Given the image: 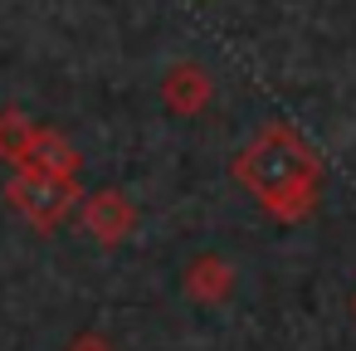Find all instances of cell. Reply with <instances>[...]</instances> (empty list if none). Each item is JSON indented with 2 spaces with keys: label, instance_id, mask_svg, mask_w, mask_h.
<instances>
[{
  "label": "cell",
  "instance_id": "cell-5",
  "mask_svg": "<svg viewBox=\"0 0 356 351\" xmlns=\"http://www.w3.org/2000/svg\"><path fill=\"white\" fill-rule=\"evenodd\" d=\"M15 166H35V171H49V176H74V171H79V152H74L59 132L30 127V137H25L20 156H15Z\"/></svg>",
  "mask_w": 356,
  "mask_h": 351
},
{
  "label": "cell",
  "instance_id": "cell-2",
  "mask_svg": "<svg viewBox=\"0 0 356 351\" xmlns=\"http://www.w3.org/2000/svg\"><path fill=\"white\" fill-rule=\"evenodd\" d=\"M6 200H10L35 229H54V225H64V215L74 210L79 190H74V176H49V171H35V166H20V171L6 181Z\"/></svg>",
  "mask_w": 356,
  "mask_h": 351
},
{
  "label": "cell",
  "instance_id": "cell-1",
  "mask_svg": "<svg viewBox=\"0 0 356 351\" xmlns=\"http://www.w3.org/2000/svg\"><path fill=\"white\" fill-rule=\"evenodd\" d=\"M234 181L273 215V220H302L317 205L322 190V166L302 147L298 132L283 122L264 127L239 156H234Z\"/></svg>",
  "mask_w": 356,
  "mask_h": 351
},
{
  "label": "cell",
  "instance_id": "cell-6",
  "mask_svg": "<svg viewBox=\"0 0 356 351\" xmlns=\"http://www.w3.org/2000/svg\"><path fill=\"white\" fill-rule=\"evenodd\" d=\"M229 288H234V273H229V263L215 259V254L195 259L191 273H186V293H191L195 302H220V297H229Z\"/></svg>",
  "mask_w": 356,
  "mask_h": 351
},
{
  "label": "cell",
  "instance_id": "cell-8",
  "mask_svg": "<svg viewBox=\"0 0 356 351\" xmlns=\"http://www.w3.org/2000/svg\"><path fill=\"white\" fill-rule=\"evenodd\" d=\"M74 351H108L98 336H83V341H74Z\"/></svg>",
  "mask_w": 356,
  "mask_h": 351
},
{
  "label": "cell",
  "instance_id": "cell-7",
  "mask_svg": "<svg viewBox=\"0 0 356 351\" xmlns=\"http://www.w3.org/2000/svg\"><path fill=\"white\" fill-rule=\"evenodd\" d=\"M30 127H35V122H25L20 113H0V156H6V161H15V156H20V147H25Z\"/></svg>",
  "mask_w": 356,
  "mask_h": 351
},
{
  "label": "cell",
  "instance_id": "cell-3",
  "mask_svg": "<svg viewBox=\"0 0 356 351\" xmlns=\"http://www.w3.org/2000/svg\"><path fill=\"white\" fill-rule=\"evenodd\" d=\"M83 200V195H79ZM132 205H127V195L122 190H98V195H88L83 200V229L98 239V244H122L127 234H132Z\"/></svg>",
  "mask_w": 356,
  "mask_h": 351
},
{
  "label": "cell",
  "instance_id": "cell-4",
  "mask_svg": "<svg viewBox=\"0 0 356 351\" xmlns=\"http://www.w3.org/2000/svg\"><path fill=\"white\" fill-rule=\"evenodd\" d=\"M161 103L181 117H195L210 103V74L200 64H171L161 74Z\"/></svg>",
  "mask_w": 356,
  "mask_h": 351
},
{
  "label": "cell",
  "instance_id": "cell-9",
  "mask_svg": "<svg viewBox=\"0 0 356 351\" xmlns=\"http://www.w3.org/2000/svg\"><path fill=\"white\" fill-rule=\"evenodd\" d=\"M351 312H356V297H351Z\"/></svg>",
  "mask_w": 356,
  "mask_h": 351
}]
</instances>
